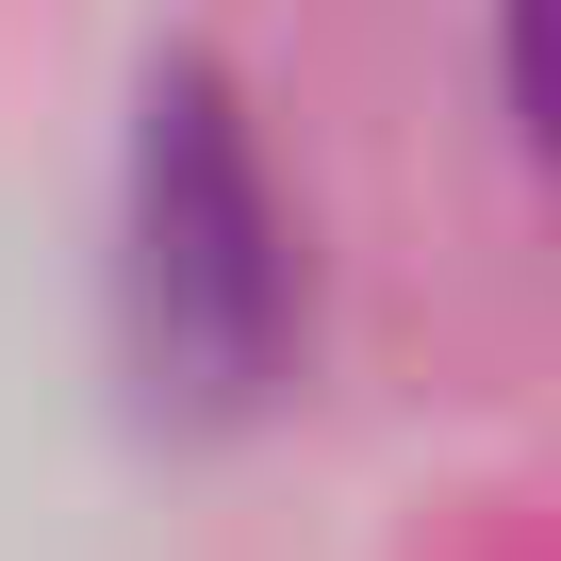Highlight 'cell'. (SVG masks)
I'll return each mask as SVG.
<instances>
[{"label": "cell", "mask_w": 561, "mask_h": 561, "mask_svg": "<svg viewBox=\"0 0 561 561\" xmlns=\"http://www.w3.org/2000/svg\"><path fill=\"white\" fill-rule=\"evenodd\" d=\"M116 331L165 430H248L298 364V215L215 50H149L116 182Z\"/></svg>", "instance_id": "1"}]
</instances>
